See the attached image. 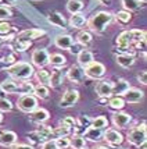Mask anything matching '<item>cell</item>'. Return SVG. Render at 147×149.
<instances>
[{
  "instance_id": "1",
  "label": "cell",
  "mask_w": 147,
  "mask_h": 149,
  "mask_svg": "<svg viewBox=\"0 0 147 149\" xmlns=\"http://www.w3.org/2000/svg\"><path fill=\"white\" fill-rule=\"evenodd\" d=\"M112 19H114V14L112 13H110V11H99L95 15H92L86 24H88V26H89V29L92 32L103 33L107 29V26L112 22Z\"/></svg>"
},
{
  "instance_id": "2",
  "label": "cell",
  "mask_w": 147,
  "mask_h": 149,
  "mask_svg": "<svg viewBox=\"0 0 147 149\" xmlns=\"http://www.w3.org/2000/svg\"><path fill=\"white\" fill-rule=\"evenodd\" d=\"M7 74H10L13 78H15L17 81H28L29 78L35 74L33 65L25 61H17L13 65L6 68Z\"/></svg>"
},
{
  "instance_id": "3",
  "label": "cell",
  "mask_w": 147,
  "mask_h": 149,
  "mask_svg": "<svg viewBox=\"0 0 147 149\" xmlns=\"http://www.w3.org/2000/svg\"><path fill=\"white\" fill-rule=\"evenodd\" d=\"M0 91L4 93H21V95H26V93H32L33 92V85L31 82H18L14 79H4L0 84Z\"/></svg>"
},
{
  "instance_id": "4",
  "label": "cell",
  "mask_w": 147,
  "mask_h": 149,
  "mask_svg": "<svg viewBox=\"0 0 147 149\" xmlns=\"http://www.w3.org/2000/svg\"><path fill=\"white\" fill-rule=\"evenodd\" d=\"M126 139L130 145L133 146H140L141 143L147 142V128L146 123H141L139 125H136L133 128H130L126 135Z\"/></svg>"
},
{
  "instance_id": "5",
  "label": "cell",
  "mask_w": 147,
  "mask_h": 149,
  "mask_svg": "<svg viewBox=\"0 0 147 149\" xmlns=\"http://www.w3.org/2000/svg\"><path fill=\"white\" fill-rule=\"evenodd\" d=\"M17 107L24 113H31L38 107V99L33 96L32 93H26V95H21L18 100H17Z\"/></svg>"
},
{
  "instance_id": "6",
  "label": "cell",
  "mask_w": 147,
  "mask_h": 149,
  "mask_svg": "<svg viewBox=\"0 0 147 149\" xmlns=\"http://www.w3.org/2000/svg\"><path fill=\"white\" fill-rule=\"evenodd\" d=\"M83 72H85V77L92 78V79H100L106 74V65L99 61H93L83 68Z\"/></svg>"
},
{
  "instance_id": "7",
  "label": "cell",
  "mask_w": 147,
  "mask_h": 149,
  "mask_svg": "<svg viewBox=\"0 0 147 149\" xmlns=\"http://www.w3.org/2000/svg\"><path fill=\"white\" fill-rule=\"evenodd\" d=\"M49 58H50V53L46 49H36L31 56L32 64L36 65L38 68H45L46 65H49Z\"/></svg>"
},
{
  "instance_id": "8",
  "label": "cell",
  "mask_w": 147,
  "mask_h": 149,
  "mask_svg": "<svg viewBox=\"0 0 147 149\" xmlns=\"http://www.w3.org/2000/svg\"><path fill=\"white\" fill-rule=\"evenodd\" d=\"M103 138L112 148H117V146H119L124 142V135L118 130H114V128H107L104 131V134H103Z\"/></svg>"
},
{
  "instance_id": "9",
  "label": "cell",
  "mask_w": 147,
  "mask_h": 149,
  "mask_svg": "<svg viewBox=\"0 0 147 149\" xmlns=\"http://www.w3.org/2000/svg\"><path fill=\"white\" fill-rule=\"evenodd\" d=\"M78 100H79V92L77 89H67L60 100V106L63 109H70L78 103Z\"/></svg>"
},
{
  "instance_id": "10",
  "label": "cell",
  "mask_w": 147,
  "mask_h": 149,
  "mask_svg": "<svg viewBox=\"0 0 147 149\" xmlns=\"http://www.w3.org/2000/svg\"><path fill=\"white\" fill-rule=\"evenodd\" d=\"M114 91V82L110 79H103L96 85V93L99 97H110Z\"/></svg>"
},
{
  "instance_id": "11",
  "label": "cell",
  "mask_w": 147,
  "mask_h": 149,
  "mask_svg": "<svg viewBox=\"0 0 147 149\" xmlns=\"http://www.w3.org/2000/svg\"><path fill=\"white\" fill-rule=\"evenodd\" d=\"M130 123H132V116L125 111H115L112 114V124L118 128H128Z\"/></svg>"
},
{
  "instance_id": "12",
  "label": "cell",
  "mask_w": 147,
  "mask_h": 149,
  "mask_svg": "<svg viewBox=\"0 0 147 149\" xmlns=\"http://www.w3.org/2000/svg\"><path fill=\"white\" fill-rule=\"evenodd\" d=\"M143 97H144V92L137 89V88H129L128 91L122 95V99L125 100V103H130V104L139 103Z\"/></svg>"
},
{
  "instance_id": "13",
  "label": "cell",
  "mask_w": 147,
  "mask_h": 149,
  "mask_svg": "<svg viewBox=\"0 0 147 149\" xmlns=\"http://www.w3.org/2000/svg\"><path fill=\"white\" fill-rule=\"evenodd\" d=\"M67 78L70 79L71 82H75V84H82L83 78H85V72H83V68L81 65L74 64L71 65L67 71Z\"/></svg>"
},
{
  "instance_id": "14",
  "label": "cell",
  "mask_w": 147,
  "mask_h": 149,
  "mask_svg": "<svg viewBox=\"0 0 147 149\" xmlns=\"http://www.w3.org/2000/svg\"><path fill=\"white\" fill-rule=\"evenodd\" d=\"M46 17H47V21L50 22L51 25L57 26V28L65 29V28L68 26V22H67L65 17L61 13H58V11H50V13L47 14Z\"/></svg>"
},
{
  "instance_id": "15",
  "label": "cell",
  "mask_w": 147,
  "mask_h": 149,
  "mask_svg": "<svg viewBox=\"0 0 147 149\" xmlns=\"http://www.w3.org/2000/svg\"><path fill=\"white\" fill-rule=\"evenodd\" d=\"M49 118H50V113L46 109H43V107H36L33 111L29 113V120L36 124H43Z\"/></svg>"
},
{
  "instance_id": "16",
  "label": "cell",
  "mask_w": 147,
  "mask_h": 149,
  "mask_svg": "<svg viewBox=\"0 0 147 149\" xmlns=\"http://www.w3.org/2000/svg\"><path fill=\"white\" fill-rule=\"evenodd\" d=\"M14 143H17V134L10 130H1L0 131V145L10 148Z\"/></svg>"
},
{
  "instance_id": "17",
  "label": "cell",
  "mask_w": 147,
  "mask_h": 149,
  "mask_svg": "<svg viewBox=\"0 0 147 149\" xmlns=\"http://www.w3.org/2000/svg\"><path fill=\"white\" fill-rule=\"evenodd\" d=\"M46 35V31L45 29H39V28H31V29H25V31H22V32L18 33L19 38H24L26 40H38L40 39L42 36H45Z\"/></svg>"
},
{
  "instance_id": "18",
  "label": "cell",
  "mask_w": 147,
  "mask_h": 149,
  "mask_svg": "<svg viewBox=\"0 0 147 149\" xmlns=\"http://www.w3.org/2000/svg\"><path fill=\"white\" fill-rule=\"evenodd\" d=\"M103 134H104V130H99V128H95V127H88L86 130L83 131V138L88 139L90 142H99L103 138Z\"/></svg>"
},
{
  "instance_id": "19",
  "label": "cell",
  "mask_w": 147,
  "mask_h": 149,
  "mask_svg": "<svg viewBox=\"0 0 147 149\" xmlns=\"http://www.w3.org/2000/svg\"><path fill=\"white\" fill-rule=\"evenodd\" d=\"M74 43V39L71 35L64 33V35H57L54 39V45L57 46L58 49H63V50H70L71 45Z\"/></svg>"
},
{
  "instance_id": "20",
  "label": "cell",
  "mask_w": 147,
  "mask_h": 149,
  "mask_svg": "<svg viewBox=\"0 0 147 149\" xmlns=\"http://www.w3.org/2000/svg\"><path fill=\"white\" fill-rule=\"evenodd\" d=\"M31 45H32V42L31 40H26V39L24 38H19L18 35L17 36H14L13 39V43H11V47H13L15 52H26L29 47H31Z\"/></svg>"
},
{
  "instance_id": "21",
  "label": "cell",
  "mask_w": 147,
  "mask_h": 149,
  "mask_svg": "<svg viewBox=\"0 0 147 149\" xmlns=\"http://www.w3.org/2000/svg\"><path fill=\"white\" fill-rule=\"evenodd\" d=\"M63 82H64V71H63V68H54V71L50 74L49 88H58Z\"/></svg>"
},
{
  "instance_id": "22",
  "label": "cell",
  "mask_w": 147,
  "mask_h": 149,
  "mask_svg": "<svg viewBox=\"0 0 147 149\" xmlns=\"http://www.w3.org/2000/svg\"><path fill=\"white\" fill-rule=\"evenodd\" d=\"M93 61H95V54L90 50H88V49H83L82 52L78 54V65H81L82 68L88 67Z\"/></svg>"
},
{
  "instance_id": "23",
  "label": "cell",
  "mask_w": 147,
  "mask_h": 149,
  "mask_svg": "<svg viewBox=\"0 0 147 149\" xmlns=\"http://www.w3.org/2000/svg\"><path fill=\"white\" fill-rule=\"evenodd\" d=\"M115 61L117 64L121 65L122 68H129L135 64V56H130V54H125V53H118L115 56Z\"/></svg>"
},
{
  "instance_id": "24",
  "label": "cell",
  "mask_w": 147,
  "mask_h": 149,
  "mask_svg": "<svg viewBox=\"0 0 147 149\" xmlns=\"http://www.w3.org/2000/svg\"><path fill=\"white\" fill-rule=\"evenodd\" d=\"M49 64L51 67H54V68H63L67 64V58H65V56L60 54V53H54V54H50Z\"/></svg>"
},
{
  "instance_id": "25",
  "label": "cell",
  "mask_w": 147,
  "mask_h": 149,
  "mask_svg": "<svg viewBox=\"0 0 147 149\" xmlns=\"http://www.w3.org/2000/svg\"><path fill=\"white\" fill-rule=\"evenodd\" d=\"M32 95L36 99H40V100H45L49 97L50 95V89H49V86H46V85H36V86H33V92Z\"/></svg>"
},
{
  "instance_id": "26",
  "label": "cell",
  "mask_w": 147,
  "mask_h": 149,
  "mask_svg": "<svg viewBox=\"0 0 147 149\" xmlns=\"http://www.w3.org/2000/svg\"><path fill=\"white\" fill-rule=\"evenodd\" d=\"M77 40L79 45H82L83 47H88V46L92 45V42H93V36H92V33L89 31H81V32L78 33L77 36Z\"/></svg>"
},
{
  "instance_id": "27",
  "label": "cell",
  "mask_w": 147,
  "mask_h": 149,
  "mask_svg": "<svg viewBox=\"0 0 147 149\" xmlns=\"http://www.w3.org/2000/svg\"><path fill=\"white\" fill-rule=\"evenodd\" d=\"M85 24H86V18L83 17V14L78 13V14H72V15H71L70 25L72 26V28L81 29V28H83V26H85Z\"/></svg>"
},
{
  "instance_id": "28",
  "label": "cell",
  "mask_w": 147,
  "mask_h": 149,
  "mask_svg": "<svg viewBox=\"0 0 147 149\" xmlns=\"http://www.w3.org/2000/svg\"><path fill=\"white\" fill-rule=\"evenodd\" d=\"M121 1H122L124 10H126V11H129V13L136 11V10H140L141 7L144 6V4L140 3L139 0H121Z\"/></svg>"
},
{
  "instance_id": "29",
  "label": "cell",
  "mask_w": 147,
  "mask_h": 149,
  "mask_svg": "<svg viewBox=\"0 0 147 149\" xmlns=\"http://www.w3.org/2000/svg\"><path fill=\"white\" fill-rule=\"evenodd\" d=\"M83 7H85L83 0H68V3H67V10H68L71 14L81 13Z\"/></svg>"
},
{
  "instance_id": "30",
  "label": "cell",
  "mask_w": 147,
  "mask_h": 149,
  "mask_svg": "<svg viewBox=\"0 0 147 149\" xmlns=\"http://www.w3.org/2000/svg\"><path fill=\"white\" fill-rule=\"evenodd\" d=\"M70 146L72 149H85V146H86V139H85L82 135L74 134V135L70 138Z\"/></svg>"
},
{
  "instance_id": "31",
  "label": "cell",
  "mask_w": 147,
  "mask_h": 149,
  "mask_svg": "<svg viewBox=\"0 0 147 149\" xmlns=\"http://www.w3.org/2000/svg\"><path fill=\"white\" fill-rule=\"evenodd\" d=\"M107 106L115 111H121L125 107V100L122 99V96H114L111 99H108V104Z\"/></svg>"
},
{
  "instance_id": "32",
  "label": "cell",
  "mask_w": 147,
  "mask_h": 149,
  "mask_svg": "<svg viewBox=\"0 0 147 149\" xmlns=\"http://www.w3.org/2000/svg\"><path fill=\"white\" fill-rule=\"evenodd\" d=\"M36 132L42 136L45 141H49V139H53V128L49 127V125H45V124H38V128H36Z\"/></svg>"
},
{
  "instance_id": "33",
  "label": "cell",
  "mask_w": 147,
  "mask_h": 149,
  "mask_svg": "<svg viewBox=\"0 0 147 149\" xmlns=\"http://www.w3.org/2000/svg\"><path fill=\"white\" fill-rule=\"evenodd\" d=\"M129 88L130 86H129V84L125 79H119V81L114 82V91H112V93H115V96H122Z\"/></svg>"
},
{
  "instance_id": "34",
  "label": "cell",
  "mask_w": 147,
  "mask_h": 149,
  "mask_svg": "<svg viewBox=\"0 0 147 149\" xmlns=\"http://www.w3.org/2000/svg\"><path fill=\"white\" fill-rule=\"evenodd\" d=\"M35 77L38 79V82L40 85H46V86H49V82H50V72L45 70V68H39L36 74H35Z\"/></svg>"
},
{
  "instance_id": "35",
  "label": "cell",
  "mask_w": 147,
  "mask_h": 149,
  "mask_svg": "<svg viewBox=\"0 0 147 149\" xmlns=\"http://www.w3.org/2000/svg\"><path fill=\"white\" fill-rule=\"evenodd\" d=\"M114 18L122 24V25H125V24H129L130 22V19H132V13H129L126 10H121V11H118V13L114 15Z\"/></svg>"
},
{
  "instance_id": "36",
  "label": "cell",
  "mask_w": 147,
  "mask_h": 149,
  "mask_svg": "<svg viewBox=\"0 0 147 149\" xmlns=\"http://www.w3.org/2000/svg\"><path fill=\"white\" fill-rule=\"evenodd\" d=\"M90 125L95 127V128H99V130H107V127H108V120H107V117L99 116V117H96V118L92 120V124H90Z\"/></svg>"
},
{
  "instance_id": "37",
  "label": "cell",
  "mask_w": 147,
  "mask_h": 149,
  "mask_svg": "<svg viewBox=\"0 0 147 149\" xmlns=\"http://www.w3.org/2000/svg\"><path fill=\"white\" fill-rule=\"evenodd\" d=\"M71 131H72L71 128L60 124L57 128H53V138L56 139V138H61V136H68L71 134Z\"/></svg>"
},
{
  "instance_id": "38",
  "label": "cell",
  "mask_w": 147,
  "mask_h": 149,
  "mask_svg": "<svg viewBox=\"0 0 147 149\" xmlns=\"http://www.w3.org/2000/svg\"><path fill=\"white\" fill-rule=\"evenodd\" d=\"M130 39H132V43H137L139 40H141L143 38H146V31L144 29H130Z\"/></svg>"
},
{
  "instance_id": "39",
  "label": "cell",
  "mask_w": 147,
  "mask_h": 149,
  "mask_svg": "<svg viewBox=\"0 0 147 149\" xmlns=\"http://www.w3.org/2000/svg\"><path fill=\"white\" fill-rule=\"evenodd\" d=\"M26 138H28V141H29V145H31V146H33V145H40V143L46 142L45 139H43L42 136L39 135L36 131H32V132H29V134L26 135Z\"/></svg>"
},
{
  "instance_id": "40",
  "label": "cell",
  "mask_w": 147,
  "mask_h": 149,
  "mask_svg": "<svg viewBox=\"0 0 147 149\" xmlns=\"http://www.w3.org/2000/svg\"><path fill=\"white\" fill-rule=\"evenodd\" d=\"M13 25L7 21H0V38H6L7 35H11Z\"/></svg>"
},
{
  "instance_id": "41",
  "label": "cell",
  "mask_w": 147,
  "mask_h": 149,
  "mask_svg": "<svg viewBox=\"0 0 147 149\" xmlns=\"http://www.w3.org/2000/svg\"><path fill=\"white\" fill-rule=\"evenodd\" d=\"M14 107L13 102L7 97H0V113H6V111H11Z\"/></svg>"
},
{
  "instance_id": "42",
  "label": "cell",
  "mask_w": 147,
  "mask_h": 149,
  "mask_svg": "<svg viewBox=\"0 0 147 149\" xmlns=\"http://www.w3.org/2000/svg\"><path fill=\"white\" fill-rule=\"evenodd\" d=\"M54 141V145L57 149H68L70 148V138L67 136H61V138H56L53 139Z\"/></svg>"
},
{
  "instance_id": "43",
  "label": "cell",
  "mask_w": 147,
  "mask_h": 149,
  "mask_svg": "<svg viewBox=\"0 0 147 149\" xmlns=\"http://www.w3.org/2000/svg\"><path fill=\"white\" fill-rule=\"evenodd\" d=\"M146 49H147L146 38H143L141 40H139L137 43H135V50H136V52H140L143 58H146Z\"/></svg>"
},
{
  "instance_id": "44",
  "label": "cell",
  "mask_w": 147,
  "mask_h": 149,
  "mask_svg": "<svg viewBox=\"0 0 147 149\" xmlns=\"http://www.w3.org/2000/svg\"><path fill=\"white\" fill-rule=\"evenodd\" d=\"M90 124H92V118H89L88 116H81L79 117V120H78L77 127H82V130L85 131L88 127H90Z\"/></svg>"
},
{
  "instance_id": "45",
  "label": "cell",
  "mask_w": 147,
  "mask_h": 149,
  "mask_svg": "<svg viewBox=\"0 0 147 149\" xmlns=\"http://www.w3.org/2000/svg\"><path fill=\"white\" fill-rule=\"evenodd\" d=\"M60 124H63V125H65V127H68V128H71V130H74L75 128V125H77V120L74 118V117H64L61 121H60Z\"/></svg>"
},
{
  "instance_id": "46",
  "label": "cell",
  "mask_w": 147,
  "mask_h": 149,
  "mask_svg": "<svg viewBox=\"0 0 147 149\" xmlns=\"http://www.w3.org/2000/svg\"><path fill=\"white\" fill-rule=\"evenodd\" d=\"M11 17H13V13H11L10 8L0 6V21H7V19L11 18Z\"/></svg>"
},
{
  "instance_id": "47",
  "label": "cell",
  "mask_w": 147,
  "mask_h": 149,
  "mask_svg": "<svg viewBox=\"0 0 147 149\" xmlns=\"http://www.w3.org/2000/svg\"><path fill=\"white\" fill-rule=\"evenodd\" d=\"M15 60H17L15 54H8V56H6V57L1 58L0 61H1V63H4V64H7V67H10V65H13L14 63H17Z\"/></svg>"
},
{
  "instance_id": "48",
  "label": "cell",
  "mask_w": 147,
  "mask_h": 149,
  "mask_svg": "<svg viewBox=\"0 0 147 149\" xmlns=\"http://www.w3.org/2000/svg\"><path fill=\"white\" fill-rule=\"evenodd\" d=\"M83 49H85V47H83L82 45H79V43L77 42V43H72V45H71L70 52L72 53V54H77V56H78V54H79V53L82 52Z\"/></svg>"
},
{
  "instance_id": "49",
  "label": "cell",
  "mask_w": 147,
  "mask_h": 149,
  "mask_svg": "<svg viewBox=\"0 0 147 149\" xmlns=\"http://www.w3.org/2000/svg\"><path fill=\"white\" fill-rule=\"evenodd\" d=\"M137 81L140 82L141 85H147V71L146 70H143L137 74Z\"/></svg>"
},
{
  "instance_id": "50",
  "label": "cell",
  "mask_w": 147,
  "mask_h": 149,
  "mask_svg": "<svg viewBox=\"0 0 147 149\" xmlns=\"http://www.w3.org/2000/svg\"><path fill=\"white\" fill-rule=\"evenodd\" d=\"M10 149H33L29 143H14L13 146H10Z\"/></svg>"
},
{
  "instance_id": "51",
  "label": "cell",
  "mask_w": 147,
  "mask_h": 149,
  "mask_svg": "<svg viewBox=\"0 0 147 149\" xmlns=\"http://www.w3.org/2000/svg\"><path fill=\"white\" fill-rule=\"evenodd\" d=\"M42 149H57V148H56V145H54V141H53V139H49V141H46V142L42 143Z\"/></svg>"
},
{
  "instance_id": "52",
  "label": "cell",
  "mask_w": 147,
  "mask_h": 149,
  "mask_svg": "<svg viewBox=\"0 0 147 149\" xmlns=\"http://www.w3.org/2000/svg\"><path fill=\"white\" fill-rule=\"evenodd\" d=\"M15 3H17V0H0V6L3 7H11V6H15Z\"/></svg>"
},
{
  "instance_id": "53",
  "label": "cell",
  "mask_w": 147,
  "mask_h": 149,
  "mask_svg": "<svg viewBox=\"0 0 147 149\" xmlns=\"http://www.w3.org/2000/svg\"><path fill=\"white\" fill-rule=\"evenodd\" d=\"M99 103H100V106H107L108 104V97H99Z\"/></svg>"
},
{
  "instance_id": "54",
  "label": "cell",
  "mask_w": 147,
  "mask_h": 149,
  "mask_svg": "<svg viewBox=\"0 0 147 149\" xmlns=\"http://www.w3.org/2000/svg\"><path fill=\"white\" fill-rule=\"evenodd\" d=\"M97 1H99L100 4H108V3L111 1V0H97Z\"/></svg>"
},
{
  "instance_id": "55",
  "label": "cell",
  "mask_w": 147,
  "mask_h": 149,
  "mask_svg": "<svg viewBox=\"0 0 147 149\" xmlns=\"http://www.w3.org/2000/svg\"><path fill=\"white\" fill-rule=\"evenodd\" d=\"M93 149H110L108 146H104V145H100V146H96V148H93Z\"/></svg>"
},
{
  "instance_id": "56",
  "label": "cell",
  "mask_w": 147,
  "mask_h": 149,
  "mask_svg": "<svg viewBox=\"0 0 147 149\" xmlns=\"http://www.w3.org/2000/svg\"><path fill=\"white\" fill-rule=\"evenodd\" d=\"M1 121H3V113H0V124H1Z\"/></svg>"
},
{
  "instance_id": "57",
  "label": "cell",
  "mask_w": 147,
  "mask_h": 149,
  "mask_svg": "<svg viewBox=\"0 0 147 149\" xmlns=\"http://www.w3.org/2000/svg\"><path fill=\"white\" fill-rule=\"evenodd\" d=\"M139 1H140V3H143V4H144V3H146L147 0H139Z\"/></svg>"
},
{
  "instance_id": "58",
  "label": "cell",
  "mask_w": 147,
  "mask_h": 149,
  "mask_svg": "<svg viewBox=\"0 0 147 149\" xmlns=\"http://www.w3.org/2000/svg\"><path fill=\"white\" fill-rule=\"evenodd\" d=\"M32 1H40V0H32Z\"/></svg>"
},
{
  "instance_id": "59",
  "label": "cell",
  "mask_w": 147,
  "mask_h": 149,
  "mask_svg": "<svg viewBox=\"0 0 147 149\" xmlns=\"http://www.w3.org/2000/svg\"><path fill=\"white\" fill-rule=\"evenodd\" d=\"M85 149H86V148H85Z\"/></svg>"
}]
</instances>
